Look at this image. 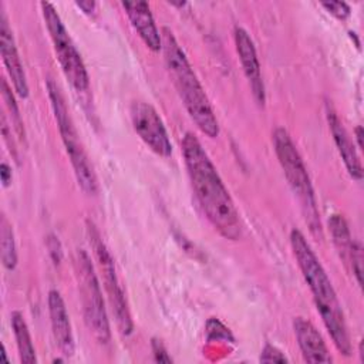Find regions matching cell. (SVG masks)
I'll list each match as a JSON object with an SVG mask.
<instances>
[{
    "mask_svg": "<svg viewBox=\"0 0 364 364\" xmlns=\"http://www.w3.org/2000/svg\"><path fill=\"white\" fill-rule=\"evenodd\" d=\"M47 91H48V98H50L51 108L54 112V118H55L63 144L65 146L67 155L70 156L77 182L85 193L94 195L98 191V181H97L95 172L88 161V156L84 151V146L81 144L78 132L74 127V122H73L70 111L65 105L64 97H63L58 85L53 80H47Z\"/></svg>",
    "mask_w": 364,
    "mask_h": 364,
    "instance_id": "cell-5",
    "label": "cell"
},
{
    "mask_svg": "<svg viewBox=\"0 0 364 364\" xmlns=\"http://www.w3.org/2000/svg\"><path fill=\"white\" fill-rule=\"evenodd\" d=\"M87 230H88L90 243H91V247H92L94 256L97 259L98 267H100L102 279H104V287H105L112 313L115 316L117 327H118L121 334L128 336V334L132 333L134 323H132V318H131V313H129V309H128L125 293H124L122 286L119 283V279L117 276L114 259H112L109 250L107 249L104 240L101 239L100 232L97 230L94 223L90 222V220L87 222Z\"/></svg>",
    "mask_w": 364,
    "mask_h": 364,
    "instance_id": "cell-8",
    "label": "cell"
},
{
    "mask_svg": "<svg viewBox=\"0 0 364 364\" xmlns=\"http://www.w3.org/2000/svg\"><path fill=\"white\" fill-rule=\"evenodd\" d=\"M233 37H235L236 51H237L243 73L249 81L252 94L259 105H264L266 91H264L260 64H259V58L256 54L253 40L250 38L249 33L242 27H235Z\"/></svg>",
    "mask_w": 364,
    "mask_h": 364,
    "instance_id": "cell-10",
    "label": "cell"
},
{
    "mask_svg": "<svg viewBox=\"0 0 364 364\" xmlns=\"http://www.w3.org/2000/svg\"><path fill=\"white\" fill-rule=\"evenodd\" d=\"M152 351L155 361L158 363H172V358L168 355L164 344L159 340H152Z\"/></svg>",
    "mask_w": 364,
    "mask_h": 364,
    "instance_id": "cell-23",
    "label": "cell"
},
{
    "mask_svg": "<svg viewBox=\"0 0 364 364\" xmlns=\"http://www.w3.org/2000/svg\"><path fill=\"white\" fill-rule=\"evenodd\" d=\"M1 95H3V100L6 102V107L7 109L10 111V115H11V124L16 129V134L18 135V138L24 139V127H23V121H21V117H20V112H18V108H17V104H16V100H14V95L11 92V88L9 87L7 84V80H1Z\"/></svg>",
    "mask_w": 364,
    "mask_h": 364,
    "instance_id": "cell-19",
    "label": "cell"
},
{
    "mask_svg": "<svg viewBox=\"0 0 364 364\" xmlns=\"http://www.w3.org/2000/svg\"><path fill=\"white\" fill-rule=\"evenodd\" d=\"M0 11H1L0 13V51H1L3 63L7 70L9 77L11 80L16 94L21 98H27L28 97V84H27L26 73H24L23 64H21V60H20V55H18V51L16 47L13 31L9 26V20L3 10V6H1Z\"/></svg>",
    "mask_w": 364,
    "mask_h": 364,
    "instance_id": "cell-11",
    "label": "cell"
},
{
    "mask_svg": "<svg viewBox=\"0 0 364 364\" xmlns=\"http://www.w3.org/2000/svg\"><path fill=\"white\" fill-rule=\"evenodd\" d=\"M40 7L54 46L57 60L65 78L75 91H87L90 87V77L85 64L67 28L64 27L61 17L58 16L54 6L48 1H41Z\"/></svg>",
    "mask_w": 364,
    "mask_h": 364,
    "instance_id": "cell-7",
    "label": "cell"
},
{
    "mask_svg": "<svg viewBox=\"0 0 364 364\" xmlns=\"http://www.w3.org/2000/svg\"><path fill=\"white\" fill-rule=\"evenodd\" d=\"M0 176L4 186H7L11 182V169L6 162H1L0 165Z\"/></svg>",
    "mask_w": 364,
    "mask_h": 364,
    "instance_id": "cell-24",
    "label": "cell"
},
{
    "mask_svg": "<svg viewBox=\"0 0 364 364\" xmlns=\"http://www.w3.org/2000/svg\"><path fill=\"white\" fill-rule=\"evenodd\" d=\"M75 6L78 9H81L85 14H92L94 10H95V3L91 1V0H87V1H77Z\"/></svg>",
    "mask_w": 364,
    "mask_h": 364,
    "instance_id": "cell-25",
    "label": "cell"
},
{
    "mask_svg": "<svg viewBox=\"0 0 364 364\" xmlns=\"http://www.w3.org/2000/svg\"><path fill=\"white\" fill-rule=\"evenodd\" d=\"M125 14L128 16L132 27L144 41V44L154 53L162 50V37L154 21V17L146 1H122Z\"/></svg>",
    "mask_w": 364,
    "mask_h": 364,
    "instance_id": "cell-13",
    "label": "cell"
},
{
    "mask_svg": "<svg viewBox=\"0 0 364 364\" xmlns=\"http://www.w3.org/2000/svg\"><path fill=\"white\" fill-rule=\"evenodd\" d=\"M0 249L3 266L9 270H13L17 264V250L13 228L4 215H1L0 220Z\"/></svg>",
    "mask_w": 364,
    "mask_h": 364,
    "instance_id": "cell-18",
    "label": "cell"
},
{
    "mask_svg": "<svg viewBox=\"0 0 364 364\" xmlns=\"http://www.w3.org/2000/svg\"><path fill=\"white\" fill-rule=\"evenodd\" d=\"M75 276L87 327L98 343L107 344L111 338V331L102 291L91 257L82 249H80L75 256Z\"/></svg>",
    "mask_w": 364,
    "mask_h": 364,
    "instance_id": "cell-6",
    "label": "cell"
},
{
    "mask_svg": "<svg viewBox=\"0 0 364 364\" xmlns=\"http://www.w3.org/2000/svg\"><path fill=\"white\" fill-rule=\"evenodd\" d=\"M162 53L172 84L195 125L209 138L219 135V124L212 109L209 98L202 88L193 68L183 50L178 44L173 33L164 27L161 31Z\"/></svg>",
    "mask_w": 364,
    "mask_h": 364,
    "instance_id": "cell-3",
    "label": "cell"
},
{
    "mask_svg": "<svg viewBox=\"0 0 364 364\" xmlns=\"http://www.w3.org/2000/svg\"><path fill=\"white\" fill-rule=\"evenodd\" d=\"M48 314L53 336L61 354L73 355L74 353V337L71 330L70 317L61 294L57 290L48 291Z\"/></svg>",
    "mask_w": 364,
    "mask_h": 364,
    "instance_id": "cell-14",
    "label": "cell"
},
{
    "mask_svg": "<svg viewBox=\"0 0 364 364\" xmlns=\"http://www.w3.org/2000/svg\"><path fill=\"white\" fill-rule=\"evenodd\" d=\"M348 264L357 279V283L361 286V283H363V279H361V276H363V247L358 242H354V245H353Z\"/></svg>",
    "mask_w": 364,
    "mask_h": 364,
    "instance_id": "cell-20",
    "label": "cell"
},
{
    "mask_svg": "<svg viewBox=\"0 0 364 364\" xmlns=\"http://www.w3.org/2000/svg\"><path fill=\"white\" fill-rule=\"evenodd\" d=\"M10 321H11V328H13V333H14L20 361L27 363V364L36 363L37 361L36 350H34L31 336H30V330H28V326L24 320V316L20 311H13L11 316H10Z\"/></svg>",
    "mask_w": 364,
    "mask_h": 364,
    "instance_id": "cell-16",
    "label": "cell"
},
{
    "mask_svg": "<svg viewBox=\"0 0 364 364\" xmlns=\"http://www.w3.org/2000/svg\"><path fill=\"white\" fill-rule=\"evenodd\" d=\"M273 146L274 152L277 155V159L280 162V166L284 172V176L294 192V195L299 199V203L301 206L304 219L310 228V230L314 235L321 233L320 219H318V210L316 205V196L314 191L310 182V176L307 173V169L304 166V162L293 144L289 132L279 127L273 132Z\"/></svg>",
    "mask_w": 364,
    "mask_h": 364,
    "instance_id": "cell-4",
    "label": "cell"
},
{
    "mask_svg": "<svg viewBox=\"0 0 364 364\" xmlns=\"http://www.w3.org/2000/svg\"><path fill=\"white\" fill-rule=\"evenodd\" d=\"M321 6L338 20H346L350 16V7L344 1H327L321 3Z\"/></svg>",
    "mask_w": 364,
    "mask_h": 364,
    "instance_id": "cell-21",
    "label": "cell"
},
{
    "mask_svg": "<svg viewBox=\"0 0 364 364\" xmlns=\"http://www.w3.org/2000/svg\"><path fill=\"white\" fill-rule=\"evenodd\" d=\"M260 361L263 363H287V358L284 357V354L277 350L274 346L272 344H266L262 350L260 354Z\"/></svg>",
    "mask_w": 364,
    "mask_h": 364,
    "instance_id": "cell-22",
    "label": "cell"
},
{
    "mask_svg": "<svg viewBox=\"0 0 364 364\" xmlns=\"http://www.w3.org/2000/svg\"><path fill=\"white\" fill-rule=\"evenodd\" d=\"M132 127L144 144L159 156L172 154V144L156 109L144 101L132 102L129 108Z\"/></svg>",
    "mask_w": 364,
    "mask_h": 364,
    "instance_id": "cell-9",
    "label": "cell"
},
{
    "mask_svg": "<svg viewBox=\"0 0 364 364\" xmlns=\"http://www.w3.org/2000/svg\"><path fill=\"white\" fill-rule=\"evenodd\" d=\"M293 328L303 358L307 363H331L327 346L311 321L303 317H296L293 320Z\"/></svg>",
    "mask_w": 364,
    "mask_h": 364,
    "instance_id": "cell-15",
    "label": "cell"
},
{
    "mask_svg": "<svg viewBox=\"0 0 364 364\" xmlns=\"http://www.w3.org/2000/svg\"><path fill=\"white\" fill-rule=\"evenodd\" d=\"M290 245L301 274L311 290L316 307L333 338L336 348L348 357L351 354V343L341 304L337 299L331 280L328 279L326 270L323 269L311 246L300 230L293 229L290 232Z\"/></svg>",
    "mask_w": 364,
    "mask_h": 364,
    "instance_id": "cell-2",
    "label": "cell"
},
{
    "mask_svg": "<svg viewBox=\"0 0 364 364\" xmlns=\"http://www.w3.org/2000/svg\"><path fill=\"white\" fill-rule=\"evenodd\" d=\"M355 138H357L358 148L361 149V148H363V128H361L360 125L355 128Z\"/></svg>",
    "mask_w": 364,
    "mask_h": 364,
    "instance_id": "cell-26",
    "label": "cell"
},
{
    "mask_svg": "<svg viewBox=\"0 0 364 364\" xmlns=\"http://www.w3.org/2000/svg\"><path fill=\"white\" fill-rule=\"evenodd\" d=\"M326 117H327L328 128H330V132L333 135L334 144L338 149V154H340L350 176L357 179V181H361L363 166H361L360 156L355 151V146H354L347 129L344 128L341 119L338 118L336 109L333 108V105L330 102L326 104Z\"/></svg>",
    "mask_w": 364,
    "mask_h": 364,
    "instance_id": "cell-12",
    "label": "cell"
},
{
    "mask_svg": "<svg viewBox=\"0 0 364 364\" xmlns=\"http://www.w3.org/2000/svg\"><path fill=\"white\" fill-rule=\"evenodd\" d=\"M328 228L340 257L346 264H348L354 240L350 235L346 219L341 215H331L328 219Z\"/></svg>",
    "mask_w": 364,
    "mask_h": 364,
    "instance_id": "cell-17",
    "label": "cell"
},
{
    "mask_svg": "<svg viewBox=\"0 0 364 364\" xmlns=\"http://www.w3.org/2000/svg\"><path fill=\"white\" fill-rule=\"evenodd\" d=\"M181 145L195 196L206 219L222 237L237 240L242 232L239 213L209 155L192 132L185 134Z\"/></svg>",
    "mask_w": 364,
    "mask_h": 364,
    "instance_id": "cell-1",
    "label": "cell"
}]
</instances>
